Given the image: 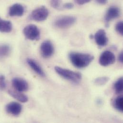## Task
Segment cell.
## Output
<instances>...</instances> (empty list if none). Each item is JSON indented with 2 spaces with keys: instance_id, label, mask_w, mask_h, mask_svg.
Here are the masks:
<instances>
[{
  "instance_id": "1",
  "label": "cell",
  "mask_w": 123,
  "mask_h": 123,
  "mask_svg": "<svg viewBox=\"0 0 123 123\" xmlns=\"http://www.w3.org/2000/svg\"><path fill=\"white\" fill-rule=\"evenodd\" d=\"M68 57L72 65L80 68L87 67L94 59V57L91 54L75 52H70Z\"/></svg>"
},
{
  "instance_id": "2",
  "label": "cell",
  "mask_w": 123,
  "mask_h": 123,
  "mask_svg": "<svg viewBox=\"0 0 123 123\" xmlns=\"http://www.w3.org/2000/svg\"><path fill=\"white\" fill-rule=\"evenodd\" d=\"M55 70L63 78L74 83H78L81 80V74L80 72L73 71L57 66L55 67Z\"/></svg>"
},
{
  "instance_id": "3",
  "label": "cell",
  "mask_w": 123,
  "mask_h": 123,
  "mask_svg": "<svg viewBox=\"0 0 123 123\" xmlns=\"http://www.w3.org/2000/svg\"><path fill=\"white\" fill-rule=\"evenodd\" d=\"M23 33L25 37L30 40H38L40 38V31L34 25H29L25 26L23 30Z\"/></svg>"
},
{
  "instance_id": "4",
  "label": "cell",
  "mask_w": 123,
  "mask_h": 123,
  "mask_svg": "<svg viewBox=\"0 0 123 123\" xmlns=\"http://www.w3.org/2000/svg\"><path fill=\"white\" fill-rule=\"evenodd\" d=\"M49 12L45 6H41L34 10L30 15V19L37 22L45 20L48 17Z\"/></svg>"
},
{
  "instance_id": "5",
  "label": "cell",
  "mask_w": 123,
  "mask_h": 123,
  "mask_svg": "<svg viewBox=\"0 0 123 123\" xmlns=\"http://www.w3.org/2000/svg\"><path fill=\"white\" fill-rule=\"evenodd\" d=\"M76 21V18L72 16H63L58 18L54 22V25L59 28H67L72 26Z\"/></svg>"
},
{
  "instance_id": "6",
  "label": "cell",
  "mask_w": 123,
  "mask_h": 123,
  "mask_svg": "<svg viewBox=\"0 0 123 123\" xmlns=\"http://www.w3.org/2000/svg\"><path fill=\"white\" fill-rule=\"evenodd\" d=\"M116 61V56L110 51H105L100 57L99 64L104 67L108 66L113 64Z\"/></svg>"
},
{
  "instance_id": "7",
  "label": "cell",
  "mask_w": 123,
  "mask_h": 123,
  "mask_svg": "<svg viewBox=\"0 0 123 123\" xmlns=\"http://www.w3.org/2000/svg\"><path fill=\"white\" fill-rule=\"evenodd\" d=\"M41 54L45 58H49L52 56L54 52V48L52 43L49 40L44 41L40 46Z\"/></svg>"
},
{
  "instance_id": "8",
  "label": "cell",
  "mask_w": 123,
  "mask_h": 123,
  "mask_svg": "<svg viewBox=\"0 0 123 123\" xmlns=\"http://www.w3.org/2000/svg\"><path fill=\"white\" fill-rule=\"evenodd\" d=\"M120 15V10L118 8L115 6L110 7L105 14V20L106 26H108L109 23L113 20L117 18Z\"/></svg>"
},
{
  "instance_id": "9",
  "label": "cell",
  "mask_w": 123,
  "mask_h": 123,
  "mask_svg": "<svg viewBox=\"0 0 123 123\" xmlns=\"http://www.w3.org/2000/svg\"><path fill=\"white\" fill-rule=\"evenodd\" d=\"M13 87L17 91L24 92L28 90L29 85L27 82L24 79L20 78H15L12 80Z\"/></svg>"
},
{
  "instance_id": "10",
  "label": "cell",
  "mask_w": 123,
  "mask_h": 123,
  "mask_svg": "<svg viewBox=\"0 0 123 123\" xmlns=\"http://www.w3.org/2000/svg\"><path fill=\"white\" fill-rule=\"evenodd\" d=\"M94 38L96 43L99 47H105L108 43V38L105 31L103 29L99 30L95 33Z\"/></svg>"
},
{
  "instance_id": "11",
  "label": "cell",
  "mask_w": 123,
  "mask_h": 123,
  "mask_svg": "<svg viewBox=\"0 0 123 123\" xmlns=\"http://www.w3.org/2000/svg\"><path fill=\"white\" fill-rule=\"evenodd\" d=\"M22 105L17 102H11L6 106V110L8 113L14 116H17L22 112Z\"/></svg>"
},
{
  "instance_id": "12",
  "label": "cell",
  "mask_w": 123,
  "mask_h": 123,
  "mask_svg": "<svg viewBox=\"0 0 123 123\" xmlns=\"http://www.w3.org/2000/svg\"><path fill=\"white\" fill-rule=\"evenodd\" d=\"M25 12L23 5L19 3H15L11 6L9 10V14L10 16H21Z\"/></svg>"
},
{
  "instance_id": "13",
  "label": "cell",
  "mask_w": 123,
  "mask_h": 123,
  "mask_svg": "<svg viewBox=\"0 0 123 123\" xmlns=\"http://www.w3.org/2000/svg\"><path fill=\"white\" fill-rule=\"evenodd\" d=\"M27 62L31 68L38 75L42 77H44L45 76V74L43 70L40 65L35 61L31 59H28L27 60Z\"/></svg>"
},
{
  "instance_id": "14",
  "label": "cell",
  "mask_w": 123,
  "mask_h": 123,
  "mask_svg": "<svg viewBox=\"0 0 123 123\" xmlns=\"http://www.w3.org/2000/svg\"><path fill=\"white\" fill-rule=\"evenodd\" d=\"M8 93L12 97L22 103H26L28 100L27 96L24 93H22V92L13 90H9Z\"/></svg>"
},
{
  "instance_id": "15",
  "label": "cell",
  "mask_w": 123,
  "mask_h": 123,
  "mask_svg": "<svg viewBox=\"0 0 123 123\" xmlns=\"http://www.w3.org/2000/svg\"><path fill=\"white\" fill-rule=\"evenodd\" d=\"M12 30V24L10 21L2 20L0 18V32H10Z\"/></svg>"
},
{
  "instance_id": "16",
  "label": "cell",
  "mask_w": 123,
  "mask_h": 123,
  "mask_svg": "<svg viewBox=\"0 0 123 123\" xmlns=\"http://www.w3.org/2000/svg\"><path fill=\"white\" fill-rule=\"evenodd\" d=\"M114 106L117 111L123 112V97L122 96H119L115 99L114 102Z\"/></svg>"
},
{
  "instance_id": "17",
  "label": "cell",
  "mask_w": 123,
  "mask_h": 123,
  "mask_svg": "<svg viewBox=\"0 0 123 123\" xmlns=\"http://www.w3.org/2000/svg\"><path fill=\"white\" fill-rule=\"evenodd\" d=\"M11 51L10 47L7 45H0V57L4 58L8 56Z\"/></svg>"
},
{
  "instance_id": "18",
  "label": "cell",
  "mask_w": 123,
  "mask_h": 123,
  "mask_svg": "<svg viewBox=\"0 0 123 123\" xmlns=\"http://www.w3.org/2000/svg\"><path fill=\"white\" fill-rule=\"evenodd\" d=\"M114 88L117 93H121L123 92V78H119L114 84Z\"/></svg>"
},
{
  "instance_id": "19",
  "label": "cell",
  "mask_w": 123,
  "mask_h": 123,
  "mask_svg": "<svg viewBox=\"0 0 123 123\" xmlns=\"http://www.w3.org/2000/svg\"><path fill=\"white\" fill-rule=\"evenodd\" d=\"M109 80V78L108 77H101L96 78L94 80V83L97 86H103L106 84Z\"/></svg>"
},
{
  "instance_id": "20",
  "label": "cell",
  "mask_w": 123,
  "mask_h": 123,
  "mask_svg": "<svg viewBox=\"0 0 123 123\" xmlns=\"http://www.w3.org/2000/svg\"><path fill=\"white\" fill-rule=\"evenodd\" d=\"M62 0H51L50 5L51 6L57 10L62 9Z\"/></svg>"
},
{
  "instance_id": "21",
  "label": "cell",
  "mask_w": 123,
  "mask_h": 123,
  "mask_svg": "<svg viewBox=\"0 0 123 123\" xmlns=\"http://www.w3.org/2000/svg\"><path fill=\"white\" fill-rule=\"evenodd\" d=\"M123 22H119L117 23L116 26V30L117 32L120 34L121 36L123 35Z\"/></svg>"
},
{
  "instance_id": "22",
  "label": "cell",
  "mask_w": 123,
  "mask_h": 123,
  "mask_svg": "<svg viewBox=\"0 0 123 123\" xmlns=\"http://www.w3.org/2000/svg\"><path fill=\"white\" fill-rule=\"evenodd\" d=\"M6 87V83L5 77L3 75H0V90H3Z\"/></svg>"
},
{
  "instance_id": "23",
  "label": "cell",
  "mask_w": 123,
  "mask_h": 123,
  "mask_svg": "<svg viewBox=\"0 0 123 123\" xmlns=\"http://www.w3.org/2000/svg\"><path fill=\"white\" fill-rule=\"evenodd\" d=\"M74 7V5L73 4V3H70V2H68V3H66L65 4H63L62 7L64 9H70L73 8Z\"/></svg>"
},
{
  "instance_id": "24",
  "label": "cell",
  "mask_w": 123,
  "mask_h": 123,
  "mask_svg": "<svg viewBox=\"0 0 123 123\" xmlns=\"http://www.w3.org/2000/svg\"><path fill=\"white\" fill-rule=\"evenodd\" d=\"M75 2L79 5H83L89 2L91 0H74Z\"/></svg>"
},
{
  "instance_id": "25",
  "label": "cell",
  "mask_w": 123,
  "mask_h": 123,
  "mask_svg": "<svg viewBox=\"0 0 123 123\" xmlns=\"http://www.w3.org/2000/svg\"><path fill=\"white\" fill-rule=\"evenodd\" d=\"M96 2L100 4H105L106 3L107 0H96Z\"/></svg>"
},
{
  "instance_id": "26",
  "label": "cell",
  "mask_w": 123,
  "mask_h": 123,
  "mask_svg": "<svg viewBox=\"0 0 123 123\" xmlns=\"http://www.w3.org/2000/svg\"><path fill=\"white\" fill-rule=\"evenodd\" d=\"M118 60L121 63H123V52H121L120 53V54H119V56H118Z\"/></svg>"
}]
</instances>
